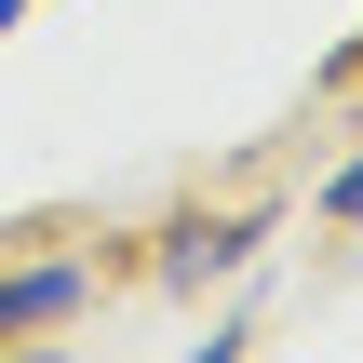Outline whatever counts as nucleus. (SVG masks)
<instances>
[{
  "instance_id": "f257e3e1",
  "label": "nucleus",
  "mask_w": 363,
  "mask_h": 363,
  "mask_svg": "<svg viewBox=\"0 0 363 363\" xmlns=\"http://www.w3.org/2000/svg\"><path fill=\"white\" fill-rule=\"evenodd\" d=\"M94 310V256H27V269H0V350L13 337H54V323H81Z\"/></svg>"
},
{
  "instance_id": "f03ea898",
  "label": "nucleus",
  "mask_w": 363,
  "mask_h": 363,
  "mask_svg": "<svg viewBox=\"0 0 363 363\" xmlns=\"http://www.w3.org/2000/svg\"><path fill=\"white\" fill-rule=\"evenodd\" d=\"M242 256H256V216H189V229L162 242V283H175V296H202V283H229Z\"/></svg>"
},
{
  "instance_id": "7ed1b4c3",
  "label": "nucleus",
  "mask_w": 363,
  "mask_h": 363,
  "mask_svg": "<svg viewBox=\"0 0 363 363\" xmlns=\"http://www.w3.org/2000/svg\"><path fill=\"white\" fill-rule=\"evenodd\" d=\"M310 202H323L337 229H363V148H350V162H337V175H323V189H310Z\"/></svg>"
},
{
  "instance_id": "20e7f679",
  "label": "nucleus",
  "mask_w": 363,
  "mask_h": 363,
  "mask_svg": "<svg viewBox=\"0 0 363 363\" xmlns=\"http://www.w3.org/2000/svg\"><path fill=\"white\" fill-rule=\"evenodd\" d=\"M242 350H256V323H202V350H189V363H242Z\"/></svg>"
},
{
  "instance_id": "39448f33",
  "label": "nucleus",
  "mask_w": 363,
  "mask_h": 363,
  "mask_svg": "<svg viewBox=\"0 0 363 363\" xmlns=\"http://www.w3.org/2000/svg\"><path fill=\"white\" fill-rule=\"evenodd\" d=\"M13 13H27V0H0V40H13Z\"/></svg>"
},
{
  "instance_id": "423d86ee",
  "label": "nucleus",
  "mask_w": 363,
  "mask_h": 363,
  "mask_svg": "<svg viewBox=\"0 0 363 363\" xmlns=\"http://www.w3.org/2000/svg\"><path fill=\"white\" fill-rule=\"evenodd\" d=\"M13 363H67V350H13Z\"/></svg>"
},
{
  "instance_id": "0eeeda50",
  "label": "nucleus",
  "mask_w": 363,
  "mask_h": 363,
  "mask_svg": "<svg viewBox=\"0 0 363 363\" xmlns=\"http://www.w3.org/2000/svg\"><path fill=\"white\" fill-rule=\"evenodd\" d=\"M350 54H363V27H350Z\"/></svg>"
}]
</instances>
